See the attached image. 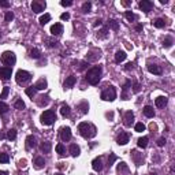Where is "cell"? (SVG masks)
Instances as JSON below:
<instances>
[{
  "mask_svg": "<svg viewBox=\"0 0 175 175\" xmlns=\"http://www.w3.org/2000/svg\"><path fill=\"white\" fill-rule=\"evenodd\" d=\"M101 73H103V70H101L100 66L92 67L89 71L86 73V81L89 82L90 85H97L100 79H101Z\"/></svg>",
  "mask_w": 175,
  "mask_h": 175,
  "instance_id": "cell-1",
  "label": "cell"
},
{
  "mask_svg": "<svg viewBox=\"0 0 175 175\" xmlns=\"http://www.w3.org/2000/svg\"><path fill=\"white\" fill-rule=\"evenodd\" d=\"M78 130H79V134H81L84 138H86V139L94 137V135H96V133H97L96 127H94L93 125H90V123H86V122H82V123H79V126H78Z\"/></svg>",
  "mask_w": 175,
  "mask_h": 175,
  "instance_id": "cell-2",
  "label": "cell"
},
{
  "mask_svg": "<svg viewBox=\"0 0 175 175\" xmlns=\"http://www.w3.org/2000/svg\"><path fill=\"white\" fill-rule=\"evenodd\" d=\"M41 123L45 126H51L54 125L55 121H56V114L52 111V109H47V111H44V112L41 114Z\"/></svg>",
  "mask_w": 175,
  "mask_h": 175,
  "instance_id": "cell-3",
  "label": "cell"
},
{
  "mask_svg": "<svg viewBox=\"0 0 175 175\" xmlns=\"http://www.w3.org/2000/svg\"><path fill=\"white\" fill-rule=\"evenodd\" d=\"M101 99L104 101H114V100L116 99V90L114 86H109L107 89H104L101 92Z\"/></svg>",
  "mask_w": 175,
  "mask_h": 175,
  "instance_id": "cell-4",
  "label": "cell"
},
{
  "mask_svg": "<svg viewBox=\"0 0 175 175\" xmlns=\"http://www.w3.org/2000/svg\"><path fill=\"white\" fill-rule=\"evenodd\" d=\"M15 62H17V58H15V54H14V52L7 51V52H4V54L1 55V63H3L4 66H7V67L14 66Z\"/></svg>",
  "mask_w": 175,
  "mask_h": 175,
  "instance_id": "cell-5",
  "label": "cell"
},
{
  "mask_svg": "<svg viewBox=\"0 0 175 175\" xmlns=\"http://www.w3.org/2000/svg\"><path fill=\"white\" fill-rule=\"evenodd\" d=\"M30 78H31V74L25 71V70H18V71H17V75H15V79H17V82H18L19 85L26 84L27 81H30Z\"/></svg>",
  "mask_w": 175,
  "mask_h": 175,
  "instance_id": "cell-6",
  "label": "cell"
},
{
  "mask_svg": "<svg viewBox=\"0 0 175 175\" xmlns=\"http://www.w3.org/2000/svg\"><path fill=\"white\" fill-rule=\"evenodd\" d=\"M60 138L62 141H70L71 139V130H70V127H62L60 129Z\"/></svg>",
  "mask_w": 175,
  "mask_h": 175,
  "instance_id": "cell-7",
  "label": "cell"
},
{
  "mask_svg": "<svg viewBox=\"0 0 175 175\" xmlns=\"http://www.w3.org/2000/svg\"><path fill=\"white\" fill-rule=\"evenodd\" d=\"M44 8H45V3L44 1H33L31 3V10H33V13H36V14H38V13H41V11H44Z\"/></svg>",
  "mask_w": 175,
  "mask_h": 175,
  "instance_id": "cell-8",
  "label": "cell"
},
{
  "mask_svg": "<svg viewBox=\"0 0 175 175\" xmlns=\"http://www.w3.org/2000/svg\"><path fill=\"white\" fill-rule=\"evenodd\" d=\"M11 74H13L11 67H1L0 68V77H1L4 81H7V79L11 78Z\"/></svg>",
  "mask_w": 175,
  "mask_h": 175,
  "instance_id": "cell-9",
  "label": "cell"
},
{
  "mask_svg": "<svg viewBox=\"0 0 175 175\" xmlns=\"http://www.w3.org/2000/svg\"><path fill=\"white\" fill-rule=\"evenodd\" d=\"M139 8L142 10L144 13H149L151 8H152V1H149V0H142V1H139Z\"/></svg>",
  "mask_w": 175,
  "mask_h": 175,
  "instance_id": "cell-10",
  "label": "cell"
},
{
  "mask_svg": "<svg viewBox=\"0 0 175 175\" xmlns=\"http://www.w3.org/2000/svg\"><path fill=\"white\" fill-rule=\"evenodd\" d=\"M92 167H93L94 171H101L103 170V160H101V157H96L93 162H92Z\"/></svg>",
  "mask_w": 175,
  "mask_h": 175,
  "instance_id": "cell-11",
  "label": "cell"
},
{
  "mask_svg": "<svg viewBox=\"0 0 175 175\" xmlns=\"http://www.w3.org/2000/svg\"><path fill=\"white\" fill-rule=\"evenodd\" d=\"M51 33H52L54 36H60V34L63 33L62 23H55V25H52V27H51Z\"/></svg>",
  "mask_w": 175,
  "mask_h": 175,
  "instance_id": "cell-12",
  "label": "cell"
},
{
  "mask_svg": "<svg viewBox=\"0 0 175 175\" xmlns=\"http://www.w3.org/2000/svg\"><path fill=\"white\" fill-rule=\"evenodd\" d=\"M133 121H134V114L131 112V111H127L125 114V126L130 127L133 125Z\"/></svg>",
  "mask_w": 175,
  "mask_h": 175,
  "instance_id": "cell-13",
  "label": "cell"
},
{
  "mask_svg": "<svg viewBox=\"0 0 175 175\" xmlns=\"http://www.w3.org/2000/svg\"><path fill=\"white\" fill-rule=\"evenodd\" d=\"M75 82H77V77H74V75L67 77L66 81H64V88H66V89H70V88H73V86L75 85Z\"/></svg>",
  "mask_w": 175,
  "mask_h": 175,
  "instance_id": "cell-14",
  "label": "cell"
},
{
  "mask_svg": "<svg viewBox=\"0 0 175 175\" xmlns=\"http://www.w3.org/2000/svg\"><path fill=\"white\" fill-rule=\"evenodd\" d=\"M47 86H48V82H47V79L41 78V79H38V81L36 82L34 89H36V90H44V89H47Z\"/></svg>",
  "mask_w": 175,
  "mask_h": 175,
  "instance_id": "cell-15",
  "label": "cell"
},
{
  "mask_svg": "<svg viewBox=\"0 0 175 175\" xmlns=\"http://www.w3.org/2000/svg\"><path fill=\"white\" fill-rule=\"evenodd\" d=\"M116 141L119 145H126L129 142V134H127V133H121V134L118 135Z\"/></svg>",
  "mask_w": 175,
  "mask_h": 175,
  "instance_id": "cell-16",
  "label": "cell"
},
{
  "mask_svg": "<svg viewBox=\"0 0 175 175\" xmlns=\"http://www.w3.org/2000/svg\"><path fill=\"white\" fill-rule=\"evenodd\" d=\"M148 70H149V73L156 74V75H160V74H162V68L159 67L157 64H152V63H149V64H148Z\"/></svg>",
  "mask_w": 175,
  "mask_h": 175,
  "instance_id": "cell-17",
  "label": "cell"
},
{
  "mask_svg": "<svg viewBox=\"0 0 175 175\" xmlns=\"http://www.w3.org/2000/svg\"><path fill=\"white\" fill-rule=\"evenodd\" d=\"M167 97H164V96H159L156 100H155V104H156V107H159V108H162V107H164V105H167Z\"/></svg>",
  "mask_w": 175,
  "mask_h": 175,
  "instance_id": "cell-18",
  "label": "cell"
},
{
  "mask_svg": "<svg viewBox=\"0 0 175 175\" xmlns=\"http://www.w3.org/2000/svg\"><path fill=\"white\" fill-rule=\"evenodd\" d=\"M36 146V137L34 135H27L26 138V148L27 149H31Z\"/></svg>",
  "mask_w": 175,
  "mask_h": 175,
  "instance_id": "cell-19",
  "label": "cell"
},
{
  "mask_svg": "<svg viewBox=\"0 0 175 175\" xmlns=\"http://www.w3.org/2000/svg\"><path fill=\"white\" fill-rule=\"evenodd\" d=\"M126 56H127V55H126L125 51H118L116 55H115V62H116V63L123 62V60L126 59Z\"/></svg>",
  "mask_w": 175,
  "mask_h": 175,
  "instance_id": "cell-20",
  "label": "cell"
},
{
  "mask_svg": "<svg viewBox=\"0 0 175 175\" xmlns=\"http://www.w3.org/2000/svg\"><path fill=\"white\" fill-rule=\"evenodd\" d=\"M144 115L146 118H153L155 116V109L151 105H146V107H144Z\"/></svg>",
  "mask_w": 175,
  "mask_h": 175,
  "instance_id": "cell-21",
  "label": "cell"
},
{
  "mask_svg": "<svg viewBox=\"0 0 175 175\" xmlns=\"http://www.w3.org/2000/svg\"><path fill=\"white\" fill-rule=\"evenodd\" d=\"M34 166H36V168H43V167L45 166V160H44V157H41V156H38V157H36L34 159Z\"/></svg>",
  "mask_w": 175,
  "mask_h": 175,
  "instance_id": "cell-22",
  "label": "cell"
},
{
  "mask_svg": "<svg viewBox=\"0 0 175 175\" xmlns=\"http://www.w3.org/2000/svg\"><path fill=\"white\" fill-rule=\"evenodd\" d=\"M79 152H81V149H79V146L77 144H73L71 146H70V153H71L73 157H77L79 155Z\"/></svg>",
  "mask_w": 175,
  "mask_h": 175,
  "instance_id": "cell-23",
  "label": "cell"
},
{
  "mask_svg": "<svg viewBox=\"0 0 175 175\" xmlns=\"http://www.w3.org/2000/svg\"><path fill=\"white\" fill-rule=\"evenodd\" d=\"M129 167H127V164L126 163H119L118 164V172H121V174H127L129 172Z\"/></svg>",
  "mask_w": 175,
  "mask_h": 175,
  "instance_id": "cell-24",
  "label": "cell"
},
{
  "mask_svg": "<svg viewBox=\"0 0 175 175\" xmlns=\"http://www.w3.org/2000/svg\"><path fill=\"white\" fill-rule=\"evenodd\" d=\"M10 107L7 105L6 103H3V101H0V115H4V114L8 112Z\"/></svg>",
  "mask_w": 175,
  "mask_h": 175,
  "instance_id": "cell-25",
  "label": "cell"
},
{
  "mask_svg": "<svg viewBox=\"0 0 175 175\" xmlns=\"http://www.w3.org/2000/svg\"><path fill=\"white\" fill-rule=\"evenodd\" d=\"M41 151L44 153H50L51 152V142H48V141H47V142H43V144H41Z\"/></svg>",
  "mask_w": 175,
  "mask_h": 175,
  "instance_id": "cell-26",
  "label": "cell"
},
{
  "mask_svg": "<svg viewBox=\"0 0 175 175\" xmlns=\"http://www.w3.org/2000/svg\"><path fill=\"white\" fill-rule=\"evenodd\" d=\"M60 114H62L63 116H70V107L68 105H62V108H60Z\"/></svg>",
  "mask_w": 175,
  "mask_h": 175,
  "instance_id": "cell-27",
  "label": "cell"
},
{
  "mask_svg": "<svg viewBox=\"0 0 175 175\" xmlns=\"http://www.w3.org/2000/svg\"><path fill=\"white\" fill-rule=\"evenodd\" d=\"M7 138H8L10 141H14V139L17 138V130H15V129H11V130L7 131Z\"/></svg>",
  "mask_w": 175,
  "mask_h": 175,
  "instance_id": "cell-28",
  "label": "cell"
},
{
  "mask_svg": "<svg viewBox=\"0 0 175 175\" xmlns=\"http://www.w3.org/2000/svg\"><path fill=\"white\" fill-rule=\"evenodd\" d=\"M51 21V15L50 14H44V15H41L40 17V23L41 25H45V23H48Z\"/></svg>",
  "mask_w": 175,
  "mask_h": 175,
  "instance_id": "cell-29",
  "label": "cell"
},
{
  "mask_svg": "<svg viewBox=\"0 0 175 175\" xmlns=\"http://www.w3.org/2000/svg\"><path fill=\"white\" fill-rule=\"evenodd\" d=\"M78 108L81 109L82 114H88V109H89V104L86 103V101H84V103H81L79 105H78Z\"/></svg>",
  "mask_w": 175,
  "mask_h": 175,
  "instance_id": "cell-30",
  "label": "cell"
},
{
  "mask_svg": "<svg viewBox=\"0 0 175 175\" xmlns=\"http://www.w3.org/2000/svg\"><path fill=\"white\" fill-rule=\"evenodd\" d=\"M30 56L33 59H38L41 56L40 50H37V48H33V50H30Z\"/></svg>",
  "mask_w": 175,
  "mask_h": 175,
  "instance_id": "cell-31",
  "label": "cell"
},
{
  "mask_svg": "<svg viewBox=\"0 0 175 175\" xmlns=\"http://www.w3.org/2000/svg\"><path fill=\"white\" fill-rule=\"evenodd\" d=\"M137 144H138L139 148H145V146L148 145V137H142V138H139Z\"/></svg>",
  "mask_w": 175,
  "mask_h": 175,
  "instance_id": "cell-32",
  "label": "cell"
},
{
  "mask_svg": "<svg viewBox=\"0 0 175 175\" xmlns=\"http://www.w3.org/2000/svg\"><path fill=\"white\" fill-rule=\"evenodd\" d=\"M153 25L156 27H159V29H162V27H164V25H166V22H164V19L162 18H157L155 22H153Z\"/></svg>",
  "mask_w": 175,
  "mask_h": 175,
  "instance_id": "cell-33",
  "label": "cell"
},
{
  "mask_svg": "<svg viewBox=\"0 0 175 175\" xmlns=\"http://www.w3.org/2000/svg\"><path fill=\"white\" fill-rule=\"evenodd\" d=\"M56 152H58L60 156H63V155L66 153V148H64V145H63V144H58V145H56Z\"/></svg>",
  "mask_w": 175,
  "mask_h": 175,
  "instance_id": "cell-34",
  "label": "cell"
},
{
  "mask_svg": "<svg viewBox=\"0 0 175 175\" xmlns=\"http://www.w3.org/2000/svg\"><path fill=\"white\" fill-rule=\"evenodd\" d=\"M90 10H92V3L90 1H86L82 4V11L84 13H90Z\"/></svg>",
  "mask_w": 175,
  "mask_h": 175,
  "instance_id": "cell-35",
  "label": "cell"
},
{
  "mask_svg": "<svg viewBox=\"0 0 175 175\" xmlns=\"http://www.w3.org/2000/svg\"><path fill=\"white\" fill-rule=\"evenodd\" d=\"M26 94L29 96V97H31V99H33V97L36 96V89H34V86H30V88H27V89H26Z\"/></svg>",
  "mask_w": 175,
  "mask_h": 175,
  "instance_id": "cell-36",
  "label": "cell"
},
{
  "mask_svg": "<svg viewBox=\"0 0 175 175\" xmlns=\"http://www.w3.org/2000/svg\"><path fill=\"white\" fill-rule=\"evenodd\" d=\"M125 17L129 19L130 22H131V21H135V19H137V17H135V15L131 13V11H126V13H125Z\"/></svg>",
  "mask_w": 175,
  "mask_h": 175,
  "instance_id": "cell-37",
  "label": "cell"
},
{
  "mask_svg": "<svg viewBox=\"0 0 175 175\" xmlns=\"http://www.w3.org/2000/svg\"><path fill=\"white\" fill-rule=\"evenodd\" d=\"M172 43H174V41H172V38H171V37H166V38H164V41H163V45H164L166 48H170L171 45H172Z\"/></svg>",
  "mask_w": 175,
  "mask_h": 175,
  "instance_id": "cell-38",
  "label": "cell"
},
{
  "mask_svg": "<svg viewBox=\"0 0 175 175\" xmlns=\"http://www.w3.org/2000/svg\"><path fill=\"white\" fill-rule=\"evenodd\" d=\"M10 156L7 153H0V163H8Z\"/></svg>",
  "mask_w": 175,
  "mask_h": 175,
  "instance_id": "cell-39",
  "label": "cell"
},
{
  "mask_svg": "<svg viewBox=\"0 0 175 175\" xmlns=\"http://www.w3.org/2000/svg\"><path fill=\"white\" fill-rule=\"evenodd\" d=\"M15 108H18V109H23L25 108V103L22 101V99H18L15 101Z\"/></svg>",
  "mask_w": 175,
  "mask_h": 175,
  "instance_id": "cell-40",
  "label": "cell"
},
{
  "mask_svg": "<svg viewBox=\"0 0 175 175\" xmlns=\"http://www.w3.org/2000/svg\"><path fill=\"white\" fill-rule=\"evenodd\" d=\"M135 131H138V133H141V131H144L145 130V125L144 123H141V122H138L137 125H135Z\"/></svg>",
  "mask_w": 175,
  "mask_h": 175,
  "instance_id": "cell-41",
  "label": "cell"
},
{
  "mask_svg": "<svg viewBox=\"0 0 175 175\" xmlns=\"http://www.w3.org/2000/svg\"><path fill=\"white\" fill-rule=\"evenodd\" d=\"M8 93H10V88H3V92H1V94H0V99H6L7 96H8Z\"/></svg>",
  "mask_w": 175,
  "mask_h": 175,
  "instance_id": "cell-42",
  "label": "cell"
},
{
  "mask_svg": "<svg viewBox=\"0 0 175 175\" xmlns=\"http://www.w3.org/2000/svg\"><path fill=\"white\" fill-rule=\"evenodd\" d=\"M108 26H111L112 29H115V30H118V27H119V25H118L116 21H114V19H111L109 22H108Z\"/></svg>",
  "mask_w": 175,
  "mask_h": 175,
  "instance_id": "cell-43",
  "label": "cell"
},
{
  "mask_svg": "<svg viewBox=\"0 0 175 175\" xmlns=\"http://www.w3.org/2000/svg\"><path fill=\"white\" fill-rule=\"evenodd\" d=\"M115 160H116V156H115L114 153H111V155H109V159H108V166L111 167L114 164V162H115Z\"/></svg>",
  "mask_w": 175,
  "mask_h": 175,
  "instance_id": "cell-44",
  "label": "cell"
},
{
  "mask_svg": "<svg viewBox=\"0 0 175 175\" xmlns=\"http://www.w3.org/2000/svg\"><path fill=\"white\" fill-rule=\"evenodd\" d=\"M4 19H6V22H10V21H13V19H14V14L11 13V11H8V13L6 14Z\"/></svg>",
  "mask_w": 175,
  "mask_h": 175,
  "instance_id": "cell-45",
  "label": "cell"
},
{
  "mask_svg": "<svg viewBox=\"0 0 175 175\" xmlns=\"http://www.w3.org/2000/svg\"><path fill=\"white\" fill-rule=\"evenodd\" d=\"M107 29H103V30L101 31H99V37L100 38H105V37H107Z\"/></svg>",
  "mask_w": 175,
  "mask_h": 175,
  "instance_id": "cell-46",
  "label": "cell"
},
{
  "mask_svg": "<svg viewBox=\"0 0 175 175\" xmlns=\"http://www.w3.org/2000/svg\"><path fill=\"white\" fill-rule=\"evenodd\" d=\"M157 145H159V146H164V145H166V138H164V137L159 138L157 139Z\"/></svg>",
  "mask_w": 175,
  "mask_h": 175,
  "instance_id": "cell-47",
  "label": "cell"
},
{
  "mask_svg": "<svg viewBox=\"0 0 175 175\" xmlns=\"http://www.w3.org/2000/svg\"><path fill=\"white\" fill-rule=\"evenodd\" d=\"M60 19H62V21H67V19H70V14H68V13H63L62 15H60Z\"/></svg>",
  "mask_w": 175,
  "mask_h": 175,
  "instance_id": "cell-48",
  "label": "cell"
},
{
  "mask_svg": "<svg viewBox=\"0 0 175 175\" xmlns=\"http://www.w3.org/2000/svg\"><path fill=\"white\" fill-rule=\"evenodd\" d=\"M0 7L8 8V7H10V3H8V1H4V0H0Z\"/></svg>",
  "mask_w": 175,
  "mask_h": 175,
  "instance_id": "cell-49",
  "label": "cell"
},
{
  "mask_svg": "<svg viewBox=\"0 0 175 175\" xmlns=\"http://www.w3.org/2000/svg\"><path fill=\"white\" fill-rule=\"evenodd\" d=\"M60 4H62L63 7H70V6L73 4V1H66V0H63V1H60Z\"/></svg>",
  "mask_w": 175,
  "mask_h": 175,
  "instance_id": "cell-50",
  "label": "cell"
},
{
  "mask_svg": "<svg viewBox=\"0 0 175 175\" xmlns=\"http://www.w3.org/2000/svg\"><path fill=\"white\" fill-rule=\"evenodd\" d=\"M133 92H134V93H138L139 92V84L138 82H135L134 84V89H133Z\"/></svg>",
  "mask_w": 175,
  "mask_h": 175,
  "instance_id": "cell-51",
  "label": "cell"
},
{
  "mask_svg": "<svg viewBox=\"0 0 175 175\" xmlns=\"http://www.w3.org/2000/svg\"><path fill=\"white\" fill-rule=\"evenodd\" d=\"M88 66H89V64H88L86 62H82V63H81V66H79V70L82 71V70H85V68L88 67Z\"/></svg>",
  "mask_w": 175,
  "mask_h": 175,
  "instance_id": "cell-52",
  "label": "cell"
},
{
  "mask_svg": "<svg viewBox=\"0 0 175 175\" xmlns=\"http://www.w3.org/2000/svg\"><path fill=\"white\" fill-rule=\"evenodd\" d=\"M135 30L141 31V30H142V25H137V26H135Z\"/></svg>",
  "mask_w": 175,
  "mask_h": 175,
  "instance_id": "cell-53",
  "label": "cell"
},
{
  "mask_svg": "<svg viewBox=\"0 0 175 175\" xmlns=\"http://www.w3.org/2000/svg\"><path fill=\"white\" fill-rule=\"evenodd\" d=\"M101 25V19H96V22H94V26H99Z\"/></svg>",
  "mask_w": 175,
  "mask_h": 175,
  "instance_id": "cell-54",
  "label": "cell"
},
{
  "mask_svg": "<svg viewBox=\"0 0 175 175\" xmlns=\"http://www.w3.org/2000/svg\"><path fill=\"white\" fill-rule=\"evenodd\" d=\"M131 67H133V64H131V63H127V64H126V70H130Z\"/></svg>",
  "mask_w": 175,
  "mask_h": 175,
  "instance_id": "cell-55",
  "label": "cell"
},
{
  "mask_svg": "<svg viewBox=\"0 0 175 175\" xmlns=\"http://www.w3.org/2000/svg\"><path fill=\"white\" fill-rule=\"evenodd\" d=\"M105 116H107V118H112L114 115H112V112H107V114H105Z\"/></svg>",
  "mask_w": 175,
  "mask_h": 175,
  "instance_id": "cell-56",
  "label": "cell"
},
{
  "mask_svg": "<svg viewBox=\"0 0 175 175\" xmlns=\"http://www.w3.org/2000/svg\"><path fill=\"white\" fill-rule=\"evenodd\" d=\"M0 175H8V172L7 171H0Z\"/></svg>",
  "mask_w": 175,
  "mask_h": 175,
  "instance_id": "cell-57",
  "label": "cell"
},
{
  "mask_svg": "<svg viewBox=\"0 0 175 175\" xmlns=\"http://www.w3.org/2000/svg\"><path fill=\"white\" fill-rule=\"evenodd\" d=\"M4 137H6V135L3 134V133H1V131H0V139H3V138H4Z\"/></svg>",
  "mask_w": 175,
  "mask_h": 175,
  "instance_id": "cell-58",
  "label": "cell"
},
{
  "mask_svg": "<svg viewBox=\"0 0 175 175\" xmlns=\"http://www.w3.org/2000/svg\"><path fill=\"white\" fill-rule=\"evenodd\" d=\"M55 175H63V174H55Z\"/></svg>",
  "mask_w": 175,
  "mask_h": 175,
  "instance_id": "cell-59",
  "label": "cell"
}]
</instances>
